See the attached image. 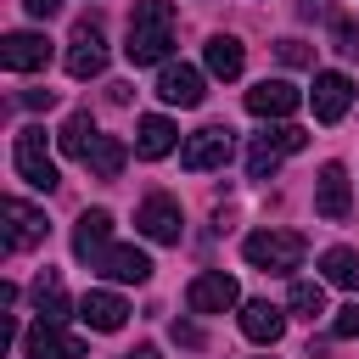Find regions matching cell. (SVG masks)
<instances>
[{
	"mask_svg": "<svg viewBox=\"0 0 359 359\" xmlns=\"http://www.w3.org/2000/svg\"><path fill=\"white\" fill-rule=\"evenodd\" d=\"M174 50V6L168 0H135L129 11V39H123V56L135 67H151Z\"/></svg>",
	"mask_w": 359,
	"mask_h": 359,
	"instance_id": "1",
	"label": "cell"
},
{
	"mask_svg": "<svg viewBox=\"0 0 359 359\" xmlns=\"http://www.w3.org/2000/svg\"><path fill=\"white\" fill-rule=\"evenodd\" d=\"M241 252H247V264H258L269 275H292L303 264V236L297 230H252L241 241Z\"/></svg>",
	"mask_w": 359,
	"mask_h": 359,
	"instance_id": "2",
	"label": "cell"
},
{
	"mask_svg": "<svg viewBox=\"0 0 359 359\" xmlns=\"http://www.w3.org/2000/svg\"><path fill=\"white\" fill-rule=\"evenodd\" d=\"M11 163H17V174H22V180H28L34 191H56V185H62V174H56V157L45 151V129H39V123L17 129Z\"/></svg>",
	"mask_w": 359,
	"mask_h": 359,
	"instance_id": "3",
	"label": "cell"
},
{
	"mask_svg": "<svg viewBox=\"0 0 359 359\" xmlns=\"http://www.w3.org/2000/svg\"><path fill=\"white\" fill-rule=\"evenodd\" d=\"M230 151H236L230 123H208V129H196V135L180 146V163H185L191 174H208V168H224V163H230Z\"/></svg>",
	"mask_w": 359,
	"mask_h": 359,
	"instance_id": "4",
	"label": "cell"
},
{
	"mask_svg": "<svg viewBox=\"0 0 359 359\" xmlns=\"http://www.w3.org/2000/svg\"><path fill=\"white\" fill-rule=\"evenodd\" d=\"M185 303H191V314H224V309H236V303H241V286H236L224 269H208V275H196V280H191Z\"/></svg>",
	"mask_w": 359,
	"mask_h": 359,
	"instance_id": "5",
	"label": "cell"
},
{
	"mask_svg": "<svg viewBox=\"0 0 359 359\" xmlns=\"http://www.w3.org/2000/svg\"><path fill=\"white\" fill-rule=\"evenodd\" d=\"M101 67H107V45H101L95 17H84V22L73 28V45H67V73H73V79H95Z\"/></svg>",
	"mask_w": 359,
	"mask_h": 359,
	"instance_id": "6",
	"label": "cell"
},
{
	"mask_svg": "<svg viewBox=\"0 0 359 359\" xmlns=\"http://www.w3.org/2000/svg\"><path fill=\"white\" fill-rule=\"evenodd\" d=\"M348 208H353V196H348V168H342V163H325L320 180H314V213L331 219V224H342Z\"/></svg>",
	"mask_w": 359,
	"mask_h": 359,
	"instance_id": "7",
	"label": "cell"
},
{
	"mask_svg": "<svg viewBox=\"0 0 359 359\" xmlns=\"http://www.w3.org/2000/svg\"><path fill=\"white\" fill-rule=\"evenodd\" d=\"M0 62H6L11 73H39V67L50 62V39H45V34H28V28H22V34H6V39H0Z\"/></svg>",
	"mask_w": 359,
	"mask_h": 359,
	"instance_id": "8",
	"label": "cell"
},
{
	"mask_svg": "<svg viewBox=\"0 0 359 359\" xmlns=\"http://www.w3.org/2000/svg\"><path fill=\"white\" fill-rule=\"evenodd\" d=\"M297 101H303V95H297L286 79H258V84L247 90V112H252V118H292Z\"/></svg>",
	"mask_w": 359,
	"mask_h": 359,
	"instance_id": "9",
	"label": "cell"
},
{
	"mask_svg": "<svg viewBox=\"0 0 359 359\" xmlns=\"http://www.w3.org/2000/svg\"><path fill=\"white\" fill-rule=\"evenodd\" d=\"M314 118L320 123H337L342 112H348V101H353V79L348 73H314Z\"/></svg>",
	"mask_w": 359,
	"mask_h": 359,
	"instance_id": "10",
	"label": "cell"
},
{
	"mask_svg": "<svg viewBox=\"0 0 359 359\" xmlns=\"http://www.w3.org/2000/svg\"><path fill=\"white\" fill-rule=\"evenodd\" d=\"M107 241H112V213H107V208H90V213L73 224V258H84V264L95 269V258L107 252Z\"/></svg>",
	"mask_w": 359,
	"mask_h": 359,
	"instance_id": "11",
	"label": "cell"
},
{
	"mask_svg": "<svg viewBox=\"0 0 359 359\" xmlns=\"http://www.w3.org/2000/svg\"><path fill=\"white\" fill-rule=\"evenodd\" d=\"M241 337H247V342H258V348H275V342L286 337V314H280L275 303L252 297V303L241 309Z\"/></svg>",
	"mask_w": 359,
	"mask_h": 359,
	"instance_id": "12",
	"label": "cell"
},
{
	"mask_svg": "<svg viewBox=\"0 0 359 359\" xmlns=\"http://www.w3.org/2000/svg\"><path fill=\"white\" fill-rule=\"evenodd\" d=\"M22 359H84V342H79V337H62L50 320H39V325L22 337Z\"/></svg>",
	"mask_w": 359,
	"mask_h": 359,
	"instance_id": "13",
	"label": "cell"
},
{
	"mask_svg": "<svg viewBox=\"0 0 359 359\" xmlns=\"http://www.w3.org/2000/svg\"><path fill=\"white\" fill-rule=\"evenodd\" d=\"M135 224H140V236H151V241H180V202H168V196H146L140 202V213H135Z\"/></svg>",
	"mask_w": 359,
	"mask_h": 359,
	"instance_id": "14",
	"label": "cell"
},
{
	"mask_svg": "<svg viewBox=\"0 0 359 359\" xmlns=\"http://www.w3.org/2000/svg\"><path fill=\"white\" fill-rule=\"evenodd\" d=\"M95 269H101L107 280H123V286H140V280L151 275V258H146L140 247H107V252L95 258Z\"/></svg>",
	"mask_w": 359,
	"mask_h": 359,
	"instance_id": "15",
	"label": "cell"
},
{
	"mask_svg": "<svg viewBox=\"0 0 359 359\" xmlns=\"http://www.w3.org/2000/svg\"><path fill=\"white\" fill-rule=\"evenodd\" d=\"M79 320H84L90 331H118V325L129 320V303H123L118 292H84V297H79Z\"/></svg>",
	"mask_w": 359,
	"mask_h": 359,
	"instance_id": "16",
	"label": "cell"
},
{
	"mask_svg": "<svg viewBox=\"0 0 359 359\" xmlns=\"http://www.w3.org/2000/svg\"><path fill=\"white\" fill-rule=\"evenodd\" d=\"M157 95H163L168 107H202V95H208V90H202V73L180 62V67H163V79H157Z\"/></svg>",
	"mask_w": 359,
	"mask_h": 359,
	"instance_id": "17",
	"label": "cell"
},
{
	"mask_svg": "<svg viewBox=\"0 0 359 359\" xmlns=\"http://www.w3.org/2000/svg\"><path fill=\"white\" fill-rule=\"evenodd\" d=\"M6 219H11V247H34V241H45V230H50V224H45V213H39V208H28L22 196H11V202H6Z\"/></svg>",
	"mask_w": 359,
	"mask_h": 359,
	"instance_id": "18",
	"label": "cell"
},
{
	"mask_svg": "<svg viewBox=\"0 0 359 359\" xmlns=\"http://www.w3.org/2000/svg\"><path fill=\"white\" fill-rule=\"evenodd\" d=\"M174 146H180V129H174L168 118H157V112L140 118V135H135V151H140V157H168Z\"/></svg>",
	"mask_w": 359,
	"mask_h": 359,
	"instance_id": "19",
	"label": "cell"
},
{
	"mask_svg": "<svg viewBox=\"0 0 359 359\" xmlns=\"http://www.w3.org/2000/svg\"><path fill=\"white\" fill-rule=\"evenodd\" d=\"M202 56H208V73H213V79H236L241 62H247V56H241V39H230V34H213Z\"/></svg>",
	"mask_w": 359,
	"mask_h": 359,
	"instance_id": "20",
	"label": "cell"
},
{
	"mask_svg": "<svg viewBox=\"0 0 359 359\" xmlns=\"http://www.w3.org/2000/svg\"><path fill=\"white\" fill-rule=\"evenodd\" d=\"M101 135H95V123H90V112H67V123H62V135H56V146L67 151V157H90V146H95Z\"/></svg>",
	"mask_w": 359,
	"mask_h": 359,
	"instance_id": "21",
	"label": "cell"
},
{
	"mask_svg": "<svg viewBox=\"0 0 359 359\" xmlns=\"http://www.w3.org/2000/svg\"><path fill=\"white\" fill-rule=\"evenodd\" d=\"M320 269L331 286H359V252L353 247H325L320 252Z\"/></svg>",
	"mask_w": 359,
	"mask_h": 359,
	"instance_id": "22",
	"label": "cell"
},
{
	"mask_svg": "<svg viewBox=\"0 0 359 359\" xmlns=\"http://www.w3.org/2000/svg\"><path fill=\"white\" fill-rule=\"evenodd\" d=\"M280 157H286V151L269 140V129L252 135V146H247V180H269V174L280 168Z\"/></svg>",
	"mask_w": 359,
	"mask_h": 359,
	"instance_id": "23",
	"label": "cell"
},
{
	"mask_svg": "<svg viewBox=\"0 0 359 359\" xmlns=\"http://www.w3.org/2000/svg\"><path fill=\"white\" fill-rule=\"evenodd\" d=\"M90 174L95 180H118V168H123V140H112V135H101L95 146H90Z\"/></svg>",
	"mask_w": 359,
	"mask_h": 359,
	"instance_id": "24",
	"label": "cell"
},
{
	"mask_svg": "<svg viewBox=\"0 0 359 359\" xmlns=\"http://www.w3.org/2000/svg\"><path fill=\"white\" fill-rule=\"evenodd\" d=\"M286 303H292L297 320H314V314H325V286H320V280H292Z\"/></svg>",
	"mask_w": 359,
	"mask_h": 359,
	"instance_id": "25",
	"label": "cell"
},
{
	"mask_svg": "<svg viewBox=\"0 0 359 359\" xmlns=\"http://www.w3.org/2000/svg\"><path fill=\"white\" fill-rule=\"evenodd\" d=\"M34 309H39V320H67V292L56 286V275H39V286H34Z\"/></svg>",
	"mask_w": 359,
	"mask_h": 359,
	"instance_id": "26",
	"label": "cell"
},
{
	"mask_svg": "<svg viewBox=\"0 0 359 359\" xmlns=\"http://www.w3.org/2000/svg\"><path fill=\"white\" fill-rule=\"evenodd\" d=\"M331 50L359 56V22H353V17H337V22H331Z\"/></svg>",
	"mask_w": 359,
	"mask_h": 359,
	"instance_id": "27",
	"label": "cell"
},
{
	"mask_svg": "<svg viewBox=\"0 0 359 359\" xmlns=\"http://www.w3.org/2000/svg\"><path fill=\"white\" fill-rule=\"evenodd\" d=\"M275 56H280L286 67H309V62H314V50H309L303 39H280V45H275Z\"/></svg>",
	"mask_w": 359,
	"mask_h": 359,
	"instance_id": "28",
	"label": "cell"
},
{
	"mask_svg": "<svg viewBox=\"0 0 359 359\" xmlns=\"http://www.w3.org/2000/svg\"><path fill=\"white\" fill-rule=\"evenodd\" d=\"M337 337H359V303H348V309H337V325H331Z\"/></svg>",
	"mask_w": 359,
	"mask_h": 359,
	"instance_id": "29",
	"label": "cell"
},
{
	"mask_svg": "<svg viewBox=\"0 0 359 359\" xmlns=\"http://www.w3.org/2000/svg\"><path fill=\"white\" fill-rule=\"evenodd\" d=\"M22 107L28 112H50L56 107V90H22Z\"/></svg>",
	"mask_w": 359,
	"mask_h": 359,
	"instance_id": "30",
	"label": "cell"
},
{
	"mask_svg": "<svg viewBox=\"0 0 359 359\" xmlns=\"http://www.w3.org/2000/svg\"><path fill=\"white\" fill-rule=\"evenodd\" d=\"M174 337H180L185 348H202V331H196V325H185V320H174Z\"/></svg>",
	"mask_w": 359,
	"mask_h": 359,
	"instance_id": "31",
	"label": "cell"
},
{
	"mask_svg": "<svg viewBox=\"0 0 359 359\" xmlns=\"http://www.w3.org/2000/svg\"><path fill=\"white\" fill-rule=\"evenodd\" d=\"M22 6H28V17H39V22H45V17H56V6H62V0H22Z\"/></svg>",
	"mask_w": 359,
	"mask_h": 359,
	"instance_id": "32",
	"label": "cell"
},
{
	"mask_svg": "<svg viewBox=\"0 0 359 359\" xmlns=\"http://www.w3.org/2000/svg\"><path fill=\"white\" fill-rule=\"evenodd\" d=\"M297 11H303V17H320V11H325V0H297Z\"/></svg>",
	"mask_w": 359,
	"mask_h": 359,
	"instance_id": "33",
	"label": "cell"
},
{
	"mask_svg": "<svg viewBox=\"0 0 359 359\" xmlns=\"http://www.w3.org/2000/svg\"><path fill=\"white\" fill-rule=\"evenodd\" d=\"M129 359H157V348H151V342H140V348H135Z\"/></svg>",
	"mask_w": 359,
	"mask_h": 359,
	"instance_id": "34",
	"label": "cell"
},
{
	"mask_svg": "<svg viewBox=\"0 0 359 359\" xmlns=\"http://www.w3.org/2000/svg\"><path fill=\"white\" fill-rule=\"evenodd\" d=\"M123 359H129V353H123Z\"/></svg>",
	"mask_w": 359,
	"mask_h": 359,
	"instance_id": "35",
	"label": "cell"
}]
</instances>
